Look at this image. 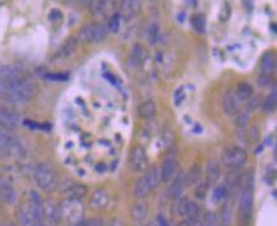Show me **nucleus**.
Returning a JSON list of instances; mask_svg holds the SVG:
<instances>
[{
  "mask_svg": "<svg viewBox=\"0 0 277 226\" xmlns=\"http://www.w3.org/2000/svg\"><path fill=\"white\" fill-rule=\"evenodd\" d=\"M65 193L67 194V198H73V200H82L83 197L86 196L87 188L83 184H70L69 188L65 191Z\"/></svg>",
  "mask_w": 277,
  "mask_h": 226,
  "instance_id": "obj_25",
  "label": "nucleus"
},
{
  "mask_svg": "<svg viewBox=\"0 0 277 226\" xmlns=\"http://www.w3.org/2000/svg\"><path fill=\"white\" fill-rule=\"evenodd\" d=\"M223 109L227 116H235L238 112V99L235 93L227 92L223 97Z\"/></svg>",
  "mask_w": 277,
  "mask_h": 226,
  "instance_id": "obj_16",
  "label": "nucleus"
},
{
  "mask_svg": "<svg viewBox=\"0 0 277 226\" xmlns=\"http://www.w3.org/2000/svg\"><path fill=\"white\" fill-rule=\"evenodd\" d=\"M177 172V160L174 158L169 157L163 162L162 169H160V176H162V182H169L174 178Z\"/></svg>",
  "mask_w": 277,
  "mask_h": 226,
  "instance_id": "obj_15",
  "label": "nucleus"
},
{
  "mask_svg": "<svg viewBox=\"0 0 277 226\" xmlns=\"http://www.w3.org/2000/svg\"><path fill=\"white\" fill-rule=\"evenodd\" d=\"M220 178V165L218 160H210L206 165V179L209 184H215Z\"/></svg>",
  "mask_w": 277,
  "mask_h": 226,
  "instance_id": "obj_18",
  "label": "nucleus"
},
{
  "mask_svg": "<svg viewBox=\"0 0 277 226\" xmlns=\"http://www.w3.org/2000/svg\"><path fill=\"white\" fill-rule=\"evenodd\" d=\"M78 48V38L75 37H69L66 41H65L64 45L61 46L59 51H57V57H61V59H65V57H69L73 53L77 51Z\"/></svg>",
  "mask_w": 277,
  "mask_h": 226,
  "instance_id": "obj_19",
  "label": "nucleus"
},
{
  "mask_svg": "<svg viewBox=\"0 0 277 226\" xmlns=\"http://www.w3.org/2000/svg\"><path fill=\"white\" fill-rule=\"evenodd\" d=\"M83 213H84V207L79 200L66 198L60 205V216L70 226H74L83 221Z\"/></svg>",
  "mask_w": 277,
  "mask_h": 226,
  "instance_id": "obj_4",
  "label": "nucleus"
},
{
  "mask_svg": "<svg viewBox=\"0 0 277 226\" xmlns=\"http://www.w3.org/2000/svg\"><path fill=\"white\" fill-rule=\"evenodd\" d=\"M276 103H277V94H276V89L271 92V94L268 96V98L266 99V102L263 103V109L267 112H272L274 108H276Z\"/></svg>",
  "mask_w": 277,
  "mask_h": 226,
  "instance_id": "obj_30",
  "label": "nucleus"
},
{
  "mask_svg": "<svg viewBox=\"0 0 277 226\" xmlns=\"http://www.w3.org/2000/svg\"><path fill=\"white\" fill-rule=\"evenodd\" d=\"M206 194V184H198L197 189H196V196L198 198H203Z\"/></svg>",
  "mask_w": 277,
  "mask_h": 226,
  "instance_id": "obj_39",
  "label": "nucleus"
},
{
  "mask_svg": "<svg viewBox=\"0 0 277 226\" xmlns=\"http://www.w3.org/2000/svg\"><path fill=\"white\" fill-rule=\"evenodd\" d=\"M17 149H19V145L16 137L9 131L0 128V150L2 152H16Z\"/></svg>",
  "mask_w": 277,
  "mask_h": 226,
  "instance_id": "obj_14",
  "label": "nucleus"
},
{
  "mask_svg": "<svg viewBox=\"0 0 277 226\" xmlns=\"http://www.w3.org/2000/svg\"><path fill=\"white\" fill-rule=\"evenodd\" d=\"M42 212H43V222L48 226H55L60 220V205H57L55 201L47 200L42 202Z\"/></svg>",
  "mask_w": 277,
  "mask_h": 226,
  "instance_id": "obj_8",
  "label": "nucleus"
},
{
  "mask_svg": "<svg viewBox=\"0 0 277 226\" xmlns=\"http://www.w3.org/2000/svg\"><path fill=\"white\" fill-rule=\"evenodd\" d=\"M61 13H60L59 11H55V9H53V11H51L48 18H50V21H57V19H61Z\"/></svg>",
  "mask_w": 277,
  "mask_h": 226,
  "instance_id": "obj_42",
  "label": "nucleus"
},
{
  "mask_svg": "<svg viewBox=\"0 0 277 226\" xmlns=\"http://www.w3.org/2000/svg\"><path fill=\"white\" fill-rule=\"evenodd\" d=\"M6 226H14V225H12V223H8V225H6Z\"/></svg>",
  "mask_w": 277,
  "mask_h": 226,
  "instance_id": "obj_47",
  "label": "nucleus"
},
{
  "mask_svg": "<svg viewBox=\"0 0 277 226\" xmlns=\"http://www.w3.org/2000/svg\"><path fill=\"white\" fill-rule=\"evenodd\" d=\"M157 115V106L153 101H147L138 107V116L144 120H149Z\"/></svg>",
  "mask_w": 277,
  "mask_h": 226,
  "instance_id": "obj_22",
  "label": "nucleus"
},
{
  "mask_svg": "<svg viewBox=\"0 0 277 226\" xmlns=\"http://www.w3.org/2000/svg\"><path fill=\"white\" fill-rule=\"evenodd\" d=\"M249 137H251L252 141H257L259 137V130L256 127V126H253V127L249 130Z\"/></svg>",
  "mask_w": 277,
  "mask_h": 226,
  "instance_id": "obj_40",
  "label": "nucleus"
},
{
  "mask_svg": "<svg viewBox=\"0 0 277 226\" xmlns=\"http://www.w3.org/2000/svg\"><path fill=\"white\" fill-rule=\"evenodd\" d=\"M252 207H253V194H252L251 188L243 189L239 201L240 218H242L243 221H248L251 218Z\"/></svg>",
  "mask_w": 277,
  "mask_h": 226,
  "instance_id": "obj_10",
  "label": "nucleus"
},
{
  "mask_svg": "<svg viewBox=\"0 0 277 226\" xmlns=\"http://www.w3.org/2000/svg\"><path fill=\"white\" fill-rule=\"evenodd\" d=\"M200 179V167L198 165H193L186 174V182L187 184H196Z\"/></svg>",
  "mask_w": 277,
  "mask_h": 226,
  "instance_id": "obj_29",
  "label": "nucleus"
},
{
  "mask_svg": "<svg viewBox=\"0 0 277 226\" xmlns=\"http://www.w3.org/2000/svg\"><path fill=\"white\" fill-rule=\"evenodd\" d=\"M130 168L132 172H143L147 168L148 158L147 153L142 146L133 147L130 154Z\"/></svg>",
  "mask_w": 277,
  "mask_h": 226,
  "instance_id": "obj_9",
  "label": "nucleus"
},
{
  "mask_svg": "<svg viewBox=\"0 0 277 226\" xmlns=\"http://www.w3.org/2000/svg\"><path fill=\"white\" fill-rule=\"evenodd\" d=\"M38 88L33 80L12 66L0 69V98L11 104H26L32 101Z\"/></svg>",
  "mask_w": 277,
  "mask_h": 226,
  "instance_id": "obj_1",
  "label": "nucleus"
},
{
  "mask_svg": "<svg viewBox=\"0 0 277 226\" xmlns=\"http://www.w3.org/2000/svg\"><path fill=\"white\" fill-rule=\"evenodd\" d=\"M247 162V153L237 146L229 147L223 154V163L229 169H238Z\"/></svg>",
  "mask_w": 277,
  "mask_h": 226,
  "instance_id": "obj_6",
  "label": "nucleus"
},
{
  "mask_svg": "<svg viewBox=\"0 0 277 226\" xmlns=\"http://www.w3.org/2000/svg\"><path fill=\"white\" fill-rule=\"evenodd\" d=\"M18 220L22 226H43L42 200L37 192L31 191L27 201L18 210Z\"/></svg>",
  "mask_w": 277,
  "mask_h": 226,
  "instance_id": "obj_2",
  "label": "nucleus"
},
{
  "mask_svg": "<svg viewBox=\"0 0 277 226\" xmlns=\"http://www.w3.org/2000/svg\"><path fill=\"white\" fill-rule=\"evenodd\" d=\"M19 123H21V120H19L18 113L11 107L0 104V128L12 132L18 128Z\"/></svg>",
  "mask_w": 277,
  "mask_h": 226,
  "instance_id": "obj_7",
  "label": "nucleus"
},
{
  "mask_svg": "<svg viewBox=\"0 0 277 226\" xmlns=\"http://www.w3.org/2000/svg\"><path fill=\"white\" fill-rule=\"evenodd\" d=\"M0 178H2V176H0Z\"/></svg>",
  "mask_w": 277,
  "mask_h": 226,
  "instance_id": "obj_48",
  "label": "nucleus"
},
{
  "mask_svg": "<svg viewBox=\"0 0 277 226\" xmlns=\"http://www.w3.org/2000/svg\"><path fill=\"white\" fill-rule=\"evenodd\" d=\"M248 121H249V112H240L239 115L235 117V125H237L238 128H244L247 126Z\"/></svg>",
  "mask_w": 277,
  "mask_h": 226,
  "instance_id": "obj_32",
  "label": "nucleus"
},
{
  "mask_svg": "<svg viewBox=\"0 0 277 226\" xmlns=\"http://www.w3.org/2000/svg\"><path fill=\"white\" fill-rule=\"evenodd\" d=\"M108 193L104 189H96L91 197V206L94 210H103L108 205Z\"/></svg>",
  "mask_w": 277,
  "mask_h": 226,
  "instance_id": "obj_17",
  "label": "nucleus"
},
{
  "mask_svg": "<svg viewBox=\"0 0 277 226\" xmlns=\"http://www.w3.org/2000/svg\"><path fill=\"white\" fill-rule=\"evenodd\" d=\"M0 198L8 205H14L17 201L16 189L4 178H0Z\"/></svg>",
  "mask_w": 277,
  "mask_h": 226,
  "instance_id": "obj_12",
  "label": "nucleus"
},
{
  "mask_svg": "<svg viewBox=\"0 0 277 226\" xmlns=\"http://www.w3.org/2000/svg\"><path fill=\"white\" fill-rule=\"evenodd\" d=\"M74 226H103L102 225V221L98 220V218H92V220H86V221H80L79 223Z\"/></svg>",
  "mask_w": 277,
  "mask_h": 226,
  "instance_id": "obj_37",
  "label": "nucleus"
},
{
  "mask_svg": "<svg viewBox=\"0 0 277 226\" xmlns=\"http://www.w3.org/2000/svg\"><path fill=\"white\" fill-rule=\"evenodd\" d=\"M148 38H149V42L152 45H154L158 40V26L157 24H153L149 28V33H148Z\"/></svg>",
  "mask_w": 277,
  "mask_h": 226,
  "instance_id": "obj_35",
  "label": "nucleus"
},
{
  "mask_svg": "<svg viewBox=\"0 0 277 226\" xmlns=\"http://www.w3.org/2000/svg\"><path fill=\"white\" fill-rule=\"evenodd\" d=\"M163 140H164L165 145H171L173 142V133H172L171 130H165L164 133H163Z\"/></svg>",
  "mask_w": 277,
  "mask_h": 226,
  "instance_id": "obj_38",
  "label": "nucleus"
},
{
  "mask_svg": "<svg viewBox=\"0 0 277 226\" xmlns=\"http://www.w3.org/2000/svg\"><path fill=\"white\" fill-rule=\"evenodd\" d=\"M145 178L149 182L152 189H155L162 182V176H160V169H158L157 167L149 168L145 173Z\"/></svg>",
  "mask_w": 277,
  "mask_h": 226,
  "instance_id": "obj_26",
  "label": "nucleus"
},
{
  "mask_svg": "<svg viewBox=\"0 0 277 226\" xmlns=\"http://www.w3.org/2000/svg\"><path fill=\"white\" fill-rule=\"evenodd\" d=\"M200 213H201V210H200V207H198V205H196V203H193V202H188L186 213H184V216H187V220L198 222Z\"/></svg>",
  "mask_w": 277,
  "mask_h": 226,
  "instance_id": "obj_28",
  "label": "nucleus"
},
{
  "mask_svg": "<svg viewBox=\"0 0 277 226\" xmlns=\"http://www.w3.org/2000/svg\"><path fill=\"white\" fill-rule=\"evenodd\" d=\"M148 212H149V208H148L147 203L144 202H137L131 207V216L135 221H144L147 218Z\"/></svg>",
  "mask_w": 277,
  "mask_h": 226,
  "instance_id": "obj_24",
  "label": "nucleus"
},
{
  "mask_svg": "<svg viewBox=\"0 0 277 226\" xmlns=\"http://www.w3.org/2000/svg\"><path fill=\"white\" fill-rule=\"evenodd\" d=\"M186 174L179 173L178 176L174 178V181L172 182V184L168 188V197L171 200H178L181 197L182 192H183L184 187H186Z\"/></svg>",
  "mask_w": 277,
  "mask_h": 226,
  "instance_id": "obj_13",
  "label": "nucleus"
},
{
  "mask_svg": "<svg viewBox=\"0 0 277 226\" xmlns=\"http://www.w3.org/2000/svg\"><path fill=\"white\" fill-rule=\"evenodd\" d=\"M215 221H216V218L213 213H206V216H205L206 226H214L215 225Z\"/></svg>",
  "mask_w": 277,
  "mask_h": 226,
  "instance_id": "obj_41",
  "label": "nucleus"
},
{
  "mask_svg": "<svg viewBox=\"0 0 277 226\" xmlns=\"http://www.w3.org/2000/svg\"><path fill=\"white\" fill-rule=\"evenodd\" d=\"M118 28H120V14H115L112 18L109 19L108 30L111 31V32L116 33L118 31Z\"/></svg>",
  "mask_w": 277,
  "mask_h": 226,
  "instance_id": "obj_34",
  "label": "nucleus"
},
{
  "mask_svg": "<svg viewBox=\"0 0 277 226\" xmlns=\"http://www.w3.org/2000/svg\"><path fill=\"white\" fill-rule=\"evenodd\" d=\"M89 2H91V0H89Z\"/></svg>",
  "mask_w": 277,
  "mask_h": 226,
  "instance_id": "obj_49",
  "label": "nucleus"
},
{
  "mask_svg": "<svg viewBox=\"0 0 277 226\" xmlns=\"http://www.w3.org/2000/svg\"><path fill=\"white\" fill-rule=\"evenodd\" d=\"M107 226H122V225H121V222L118 220H113V221H111V222H109Z\"/></svg>",
  "mask_w": 277,
  "mask_h": 226,
  "instance_id": "obj_46",
  "label": "nucleus"
},
{
  "mask_svg": "<svg viewBox=\"0 0 277 226\" xmlns=\"http://www.w3.org/2000/svg\"><path fill=\"white\" fill-rule=\"evenodd\" d=\"M152 187H150L149 182L147 181L145 176H143L142 178L136 182L135 187H133V194H135L136 198H144L148 194L152 192Z\"/></svg>",
  "mask_w": 277,
  "mask_h": 226,
  "instance_id": "obj_20",
  "label": "nucleus"
},
{
  "mask_svg": "<svg viewBox=\"0 0 277 226\" xmlns=\"http://www.w3.org/2000/svg\"><path fill=\"white\" fill-rule=\"evenodd\" d=\"M35 181L45 192H52L57 187L56 171L47 163H40L35 168Z\"/></svg>",
  "mask_w": 277,
  "mask_h": 226,
  "instance_id": "obj_3",
  "label": "nucleus"
},
{
  "mask_svg": "<svg viewBox=\"0 0 277 226\" xmlns=\"http://www.w3.org/2000/svg\"><path fill=\"white\" fill-rule=\"evenodd\" d=\"M140 8H142V0H122L120 14L126 21H128L138 13Z\"/></svg>",
  "mask_w": 277,
  "mask_h": 226,
  "instance_id": "obj_11",
  "label": "nucleus"
},
{
  "mask_svg": "<svg viewBox=\"0 0 277 226\" xmlns=\"http://www.w3.org/2000/svg\"><path fill=\"white\" fill-rule=\"evenodd\" d=\"M113 0H91L89 4H91V11L94 16L99 17L103 16L106 13L107 9L111 7Z\"/></svg>",
  "mask_w": 277,
  "mask_h": 226,
  "instance_id": "obj_23",
  "label": "nucleus"
},
{
  "mask_svg": "<svg viewBox=\"0 0 277 226\" xmlns=\"http://www.w3.org/2000/svg\"><path fill=\"white\" fill-rule=\"evenodd\" d=\"M143 56H144V51H143L142 46L136 45L135 47H133L132 55H131V61H132L135 65H138L140 62H142Z\"/></svg>",
  "mask_w": 277,
  "mask_h": 226,
  "instance_id": "obj_33",
  "label": "nucleus"
},
{
  "mask_svg": "<svg viewBox=\"0 0 277 226\" xmlns=\"http://www.w3.org/2000/svg\"><path fill=\"white\" fill-rule=\"evenodd\" d=\"M252 93H253V89L248 83H240L239 86L237 87V94L235 96L242 101H245V99L251 98Z\"/></svg>",
  "mask_w": 277,
  "mask_h": 226,
  "instance_id": "obj_27",
  "label": "nucleus"
},
{
  "mask_svg": "<svg viewBox=\"0 0 277 226\" xmlns=\"http://www.w3.org/2000/svg\"><path fill=\"white\" fill-rule=\"evenodd\" d=\"M276 67V57L272 52H267L261 60V71L262 75H268Z\"/></svg>",
  "mask_w": 277,
  "mask_h": 226,
  "instance_id": "obj_21",
  "label": "nucleus"
},
{
  "mask_svg": "<svg viewBox=\"0 0 277 226\" xmlns=\"http://www.w3.org/2000/svg\"><path fill=\"white\" fill-rule=\"evenodd\" d=\"M192 27L195 28V31H197L198 33H202L205 31V18H203L201 14L192 17Z\"/></svg>",
  "mask_w": 277,
  "mask_h": 226,
  "instance_id": "obj_31",
  "label": "nucleus"
},
{
  "mask_svg": "<svg viewBox=\"0 0 277 226\" xmlns=\"http://www.w3.org/2000/svg\"><path fill=\"white\" fill-rule=\"evenodd\" d=\"M225 196V187H218V189L215 191V198L220 200L221 197Z\"/></svg>",
  "mask_w": 277,
  "mask_h": 226,
  "instance_id": "obj_43",
  "label": "nucleus"
},
{
  "mask_svg": "<svg viewBox=\"0 0 277 226\" xmlns=\"http://www.w3.org/2000/svg\"><path fill=\"white\" fill-rule=\"evenodd\" d=\"M107 28L99 23H89L80 30L79 37L83 42L98 43L106 37Z\"/></svg>",
  "mask_w": 277,
  "mask_h": 226,
  "instance_id": "obj_5",
  "label": "nucleus"
},
{
  "mask_svg": "<svg viewBox=\"0 0 277 226\" xmlns=\"http://www.w3.org/2000/svg\"><path fill=\"white\" fill-rule=\"evenodd\" d=\"M179 226H198V222H195V221H191V220H186L183 221Z\"/></svg>",
  "mask_w": 277,
  "mask_h": 226,
  "instance_id": "obj_44",
  "label": "nucleus"
},
{
  "mask_svg": "<svg viewBox=\"0 0 277 226\" xmlns=\"http://www.w3.org/2000/svg\"><path fill=\"white\" fill-rule=\"evenodd\" d=\"M257 102H258V98H253L249 101V103H248V107H249V109H254L257 107Z\"/></svg>",
  "mask_w": 277,
  "mask_h": 226,
  "instance_id": "obj_45",
  "label": "nucleus"
},
{
  "mask_svg": "<svg viewBox=\"0 0 277 226\" xmlns=\"http://www.w3.org/2000/svg\"><path fill=\"white\" fill-rule=\"evenodd\" d=\"M188 202H189V201L187 200V198H181V197H179L178 205H177V208H178L179 215L184 216V213H186V210H187V206H188Z\"/></svg>",
  "mask_w": 277,
  "mask_h": 226,
  "instance_id": "obj_36",
  "label": "nucleus"
}]
</instances>
